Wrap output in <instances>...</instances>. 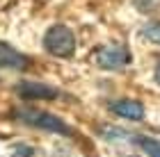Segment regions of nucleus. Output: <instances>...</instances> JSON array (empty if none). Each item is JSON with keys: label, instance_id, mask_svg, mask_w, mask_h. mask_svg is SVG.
Masks as SVG:
<instances>
[{"label": "nucleus", "instance_id": "9b49d317", "mask_svg": "<svg viewBox=\"0 0 160 157\" xmlns=\"http://www.w3.org/2000/svg\"><path fill=\"white\" fill-rule=\"evenodd\" d=\"M130 157H137V155H130Z\"/></svg>", "mask_w": 160, "mask_h": 157}, {"label": "nucleus", "instance_id": "1a4fd4ad", "mask_svg": "<svg viewBox=\"0 0 160 157\" xmlns=\"http://www.w3.org/2000/svg\"><path fill=\"white\" fill-rule=\"evenodd\" d=\"M156 82L160 84V64H158V68H156Z\"/></svg>", "mask_w": 160, "mask_h": 157}, {"label": "nucleus", "instance_id": "39448f33", "mask_svg": "<svg viewBox=\"0 0 160 157\" xmlns=\"http://www.w3.org/2000/svg\"><path fill=\"white\" fill-rule=\"evenodd\" d=\"M28 64H30V59H28L23 53H18L16 48H12L9 44L0 41V68L23 71V68H28Z\"/></svg>", "mask_w": 160, "mask_h": 157}, {"label": "nucleus", "instance_id": "0eeeda50", "mask_svg": "<svg viewBox=\"0 0 160 157\" xmlns=\"http://www.w3.org/2000/svg\"><path fill=\"white\" fill-rule=\"evenodd\" d=\"M135 144L140 146L149 157H160V141H158V139H151V137H137Z\"/></svg>", "mask_w": 160, "mask_h": 157}, {"label": "nucleus", "instance_id": "20e7f679", "mask_svg": "<svg viewBox=\"0 0 160 157\" xmlns=\"http://www.w3.org/2000/svg\"><path fill=\"white\" fill-rule=\"evenodd\" d=\"M16 94L23 98V100H55L60 96V91L50 84H41V82H21L16 87Z\"/></svg>", "mask_w": 160, "mask_h": 157}, {"label": "nucleus", "instance_id": "9d476101", "mask_svg": "<svg viewBox=\"0 0 160 157\" xmlns=\"http://www.w3.org/2000/svg\"><path fill=\"white\" fill-rule=\"evenodd\" d=\"M57 157H67V155H57Z\"/></svg>", "mask_w": 160, "mask_h": 157}, {"label": "nucleus", "instance_id": "7ed1b4c3", "mask_svg": "<svg viewBox=\"0 0 160 157\" xmlns=\"http://www.w3.org/2000/svg\"><path fill=\"white\" fill-rule=\"evenodd\" d=\"M96 64L108 71H121L130 64V53L121 44H110L96 53Z\"/></svg>", "mask_w": 160, "mask_h": 157}, {"label": "nucleus", "instance_id": "f03ea898", "mask_svg": "<svg viewBox=\"0 0 160 157\" xmlns=\"http://www.w3.org/2000/svg\"><path fill=\"white\" fill-rule=\"evenodd\" d=\"M43 48L53 57H73L76 53V37L67 25H53L43 37Z\"/></svg>", "mask_w": 160, "mask_h": 157}, {"label": "nucleus", "instance_id": "423d86ee", "mask_svg": "<svg viewBox=\"0 0 160 157\" xmlns=\"http://www.w3.org/2000/svg\"><path fill=\"white\" fill-rule=\"evenodd\" d=\"M110 112L119 118L126 121H142L144 118V105H140L137 100H117L110 103Z\"/></svg>", "mask_w": 160, "mask_h": 157}, {"label": "nucleus", "instance_id": "f257e3e1", "mask_svg": "<svg viewBox=\"0 0 160 157\" xmlns=\"http://www.w3.org/2000/svg\"><path fill=\"white\" fill-rule=\"evenodd\" d=\"M14 118L21 121V123H25V125H30V127L43 130V132L62 134V137H71V134H73V127L67 125L60 116L48 114V112H41V109H30V107H23V109H16V112H14Z\"/></svg>", "mask_w": 160, "mask_h": 157}, {"label": "nucleus", "instance_id": "6e6552de", "mask_svg": "<svg viewBox=\"0 0 160 157\" xmlns=\"http://www.w3.org/2000/svg\"><path fill=\"white\" fill-rule=\"evenodd\" d=\"M140 37H142V39H147L149 44H158V46H160V23L156 21V23L144 25L142 30H140Z\"/></svg>", "mask_w": 160, "mask_h": 157}]
</instances>
